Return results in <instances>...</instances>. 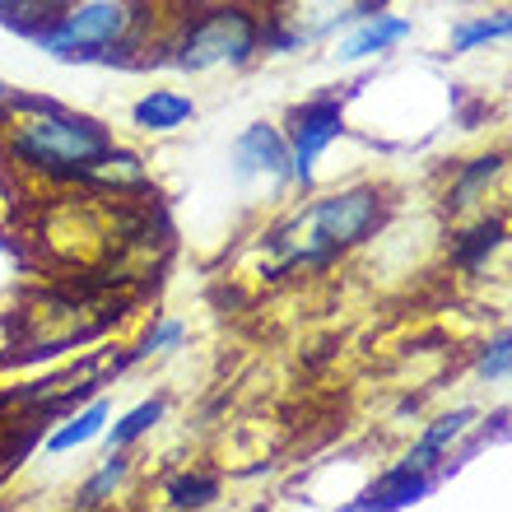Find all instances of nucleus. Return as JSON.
<instances>
[{
  "instance_id": "obj_7",
  "label": "nucleus",
  "mask_w": 512,
  "mask_h": 512,
  "mask_svg": "<svg viewBox=\"0 0 512 512\" xmlns=\"http://www.w3.org/2000/svg\"><path fill=\"white\" fill-rule=\"evenodd\" d=\"M229 173L252 187V182H266V187H294L289 182V140H284V126L275 122H252L233 135L229 145Z\"/></svg>"
},
{
  "instance_id": "obj_2",
  "label": "nucleus",
  "mask_w": 512,
  "mask_h": 512,
  "mask_svg": "<svg viewBox=\"0 0 512 512\" xmlns=\"http://www.w3.org/2000/svg\"><path fill=\"white\" fill-rule=\"evenodd\" d=\"M391 201L387 191L373 182H354L331 196L298 205L289 219H280L275 229H266V280H284L298 270H331L340 256H350L354 247H364L373 233L387 224Z\"/></svg>"
},
{
  "instance_id": "obj_22",
  "label": "nucleus",
  "mask_w": 512,
  "mask_h": 512,
  "mask_svg": "<svg viewBox=\"0 0 512 512\" xmlns=\"http://www.w3.org/2000/svg\"><path fill=\"white\" fill-rule=\"evenodd\" d=\"M10 98H14V89L0 80V126H5V117H10Z\"/></svg>"
},
{
  "instance_id": "obj_18",
  "label": "nucleus",
  "mask_w": 512,
  "mask_h": 512,
  "mask_svg": "<svg viewBox=\"0 0 512 512\" xmlns=\"http://www.w3.org/2000/svg\"><path fill=\"white\" fill-rule=\"evenodd\" d=\"M187 317H154V322L145 326V336L131 345V354L126 359H117V368H131V364H149V359H168V354H177L182 345H187Z\"/></svg>"
},
{
  "instance_id": "obj_8",
  "label": "nucleus",
  "mask_w": 512,
  "mask_h": 512,
  "mask_svg": "<svg viewBox=\"0 0 512 512\" xmlns=\"http://www.w3.org/2000/svg\"><path fill=\"white\" fill-rule=\"evenodd\" d=\"M415 33V24L405 19V14H396V10H373V14H364L359 24H350L345 33L336 38V61L340 66H359V61H378V56H387V52H396L405 38Z\"/></svg>"
},
{
  "instance_id": "obj_19",
  "label": "nucleus",
  "mask_w": 512,
  "mask_h": 512,
  "mask_svg": "<svg viewBox=\"0 0 512 512\" xmlns=\"http://www.w3.org/2000/svg\"><path fill=\"white\" fill-rule=\"evenodd\" d=\"M512 38V5L508 10H494V14H475V19H461L447 38V52L452 56H471L489 42H508Z\"/></svg>"
},
{
  "instance_id": "obj_6",
  "label": "nucleus",
  "mask_w": 512,
  "mask_h": 512,
  "mask_svg": "<svg viewBox=\"0 0 512 512\" xmlns=\"http://www.w3.org/2000/svg\"><path fill=\"white\" fill-rule=\"evenodd\" d=\"M345 103H350V94H312L289 108V117H284V140H289V182H294V187L308 191L312 182H317L322 154L350 131V126H345Z\"/></svg>"
},
{
  "instance_id": "obj_1",
  "label": "nucleus",
  "mask_w": 512,
  "mask_h": 512,
  "mask_svg": "<svg viewBox=\"0 0 512 512\" xmlns=\"http://www.w3.org/2000/svg\"><path fill=\"white\" fill-rule=\"evenodd\" d=\"M117 145L112 126H103L89 112L61 108L52 98H10V117L0 126V159L14 173L47 182V187H75L89 182L103 154Z\"/></svg>"
},
{
  "instance_id": "obj_11",
  "label": "nucleus",
  "mask_w": 512,
  "mask_h": 512,
  "mask_svg": "<svg viewBox=\"0 0 512 512\" xmlns=\"http://www.w3.org/2000/svg\"><path fill=\"white\" fill-rule=\"evenodd\" d=\"M475 419H480V410H471V405H461V410H447V415H438L433 424H424V433L415 438V447L405 452V461L410 466H419V471H433L438 480H443V466L447 457L461 447V438L475 429Z\"/></svg>"
},
{
  "instance_id": "obj_13",
  "label": "nucleus",
  "mask_w": 512,
  "mask_h": 512,
  "mask_svg": "<svg viewBox=\"0 0 512 512\" xmlns=\"http://www.w3.org/2000/svg\"><path fill=\"white\" fill-rule=\"evenodd\" d=\"M503 168H508V159H503V154H480V159L461 163L457 173H452V182H447V191H443V205L452 210V215L475 210V205L489 196V187L503 177Z\"/></svg>"
},
{
  "instance_id": "obj_15",
  "label": "nucleus",
  "mask_w": 512,
  "mask_h": 512,
  "mask_svg": "<svg viewBox=\"0 0 512 512\" xmlns=\"http://www.w3.org/2000/svg\"><path fill=\"white\" fill-rule=\"evenodd\" d=\"M224 494V475L219 471H201V466H187V471H173L163 480V508L191 512V508H210Z\"/></svg>"
},
{
  "instance_id": "obj_10",
  "label": "nucleus",
  "mask_w": 512,
  "mask_h": 512,
  "mask_svg": "<svg viewBox=\"0 0 512 512\" xmlns=\"http://www.w3.org/2000/svg\"><path fill=\"white\" fill-rule=\"evenodd\" d=\"M196 98L182 94V89H168V84H154V89H145V94L131 103V112H126V122L135 126L140 135H154V140H163V135H177L182 126L196 122Z\"/></svg>"
},
{
  "instance_id": "obj_17",
  "label": "nucleus",
  "mask_w": 512,
  "mask_h": 512,
  "mask_svg": "<svg viewBox=\"0 0 512 512\" xmlns=\"http://www.w3.org/2000/svg\"><path fill=\"white\" fill-rule=\"evenodd\" d=\"M89 187H108V191H117V196H131V191L149 187V168L135 149L112 145L108 154H103V163L94 168V177H89Z\"/></svg>"
},
{
  "instance_id": "obj_12",
  "label": "nucleus",
  "mask_w": 512,
  "mask_h": 512,
  "mask_svg": "<svg viewBox=\"0 0 512 512\" xmlns=\"http://www.w3.org/2000/svg\"><path fill=\"white\" fill-rule=\"evenodd\" d=\"M108 419H112V401H108V396H94V401L80 405L75 415H66L52 433H47V438H42V452H47V457L80 452V447H89V443H98V438H103Z\"/></svg>"
},
{
  "instance_id": "obj_21",
  "label": "nucleus",
  "mask_w": 512,
  "mask_h": 512,
  "mask_svg": "<svg viewBox=\"0 0 512 512\" xmlns=\"http://www.w3.org/2000/svg\"><path fill=\"white\" fill-rule=\"evenodd\" d=\"M475 378L480 382H508L512 378V326L489 336V345L475 354Z\"/></svg>"
},
{
  "instance_id": "obj_16",
  "label": "nucleus",
  "mask_w": 512,
  "mask_h": 512,
  "mask_svg": "<svg viewBox=\"0 0 512 512\" xmlns=\"http://www.w3.org/2000/svg\"><path fill=\"white\" fill-rule=\"evenodd\" d=\"M163 415H168V396H145V401L140 405H131V410H122V415L117 419H108V429H103V438H98V443L108 447H135L140 443V438H149V433L159 429L163 424Z\"/></svg>"
},
{
  "instance_id": "obj_14",
  "label": "nucleus",
  "mask_w": 512,
  "mask_h": 512,
  "mask_svg": "<svg viewBox=\"0 0 512 512\" xmlns=\"http://www.w3.org/2000/svg\"><path fill=\"white\" fill-rule=\"evenodd\" d=\"M131 475H135L131 447H112V452H103V461H98L94 471L84 475V485L75 489V508H108V503L131 485Z\"/></svg>"
},
{
  "instance_id": "obj_20",
  "label": "nucleus",
  "mask_w": 512,
  "mask_h": 512,
  "mask_svg": "<svg viewBox=\"0 0 512 512\" xmlns=\"http://www.w3.org/2000/svg\"><path fill=\"white\" fill-rule=\"evenodd\" d=\"M503 238H508V229H503V219L494 215H480L475 219V229H466V233H457L452 238V256H457V266L461 270H480L489 261V252H499L503 247Z\"/></svg>"
},
{
  "instance_id": "obj_3",
  "label": "nucleus",
  "mask_w": 512,
  "mask_h": 512,
  "mask_svg": "<svg viewBox=\"0 0 512 512\" xmlns=\"http://www.w3.org/2000/svg\"><path fill=\"white\" fill-rule=\"evenodd\" d=\"M163 66L182 75H224L247 70L266 56V24L256 0H205L201 10L182 14L159 47Z\"/></svg>"
},
{
  "instance_id": "obj_5",
  "label": "nucleus",
  "mask_w": 512,
  "mask_h": 512,
  "mask_svg": "<svg viewBox=\"0 0 512 512\" xmlns=\"http://www.w3.org/2000/svg\"><path fill=\"white\" fill-rule=\"evenodd\" d=\"M266 24V56H298L340 38L350 24L378 10V0H256Z\"/></svg>"
},
{
  "instance_id": "obj_9",
  "label": "nucleus",
  "mask_w": 512,
  "mask_h": 512,
  "mask_svg": "<svg viewBox=\"0 0 512 512\" xmlns=\"http://www.w3.org/2000/svg\"><path fill=\"white\" fill-rule=\"evenodd\" d=\"M443 485L433 471H419V466H410V461H396V466H387V471L373 480V485L359 494V499H350L345 508L350 512H401V508H415V503H424L433 494V489Z\"/></svg>"
},
{
  "instance_id": "obj_4",
  "label": "nucleus",
  "mask_w": 512,
  "mask_h": 512,
  "mask_svg": "<svg viewBox=\"0 0 512 512\" xmlns=\"http://www.w3.org/2000/svg\"><path fill=\"white\" fill-rule=\"evenodd\" d=\"M135 28H140V14L131 10V0H75V5H56L24 38L52 61H103V66L126 61L131 66L126 52L140 47Z\"/></svg>"
}]
</instances>
